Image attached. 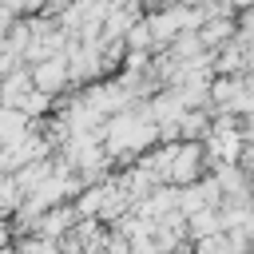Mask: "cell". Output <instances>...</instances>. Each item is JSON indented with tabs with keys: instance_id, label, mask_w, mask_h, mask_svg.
<instances>
[{
	"instance_id": "cell-1",
	"label": "cell",
	"mask_w": 254,
	"mask_h": 254,
	"mask_svg": "<svg viewBox=\"0 0 254 254\" xmlns=\"http://www.w3.org/2000/svg\"><path fill=\"white\" fill-rule=\"evenodd\" d=\"M198 167H202V147H198V143H179L167 179H175V183H190V179L198 175Z\"/></svg>"
}]
</instances>
